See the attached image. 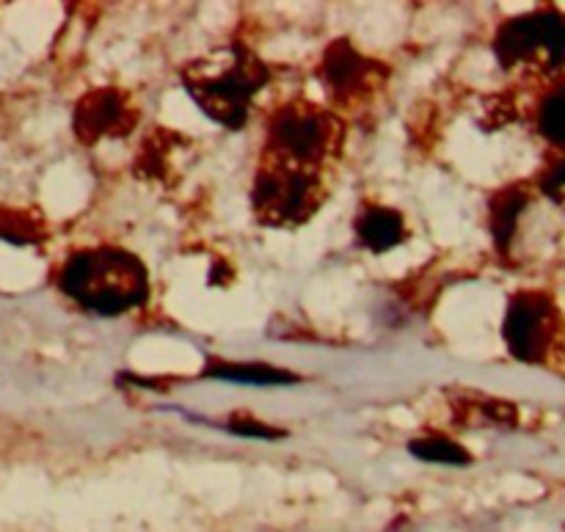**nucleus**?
I'll return each instance as SVG.
<instances>
[{
	"label": "nucleus",
	"mask_w": 565,
	"mask_h": 532,
	"mask_svg": "<svg viewBox=\"0 0 565 532\" xmlns=\"http://www.w3.org/2000/svg\"><path fill=\"white\" fill-rule=\"evenodd\" d=\"M58 287L77 307L103 318L149 301L147 265L119 246L77 248L58 268Z\"/></svg>",
	"instance_id": "nucleus-1"
},
{
	"label": "nucleus",
	"mask_w": 565,
	"mask_h": 532,
	"mask_svg": "<svg viewBox=\"0 0 565 532\" xmlns=\"http://www.w3.org/2000/svg\"><path fill=\"white\" fill-rule=\"evenodd\" d=\"M270 81V70L246 44L207 55L182 70V86L207 119L241 130L248 121L254 94Z\"/></svg>",
	"instance_id": "nucleus-2"
},
{
	"label": "nucleus",
	"mask_w": 565,
	"mask_h": 532,
	"mask_svg": "<svg viewBox=\"0 0 565 532\" xmlns=\"http://www.w3.org/2000/svg\"><path fill=\"white\" fill-rule=\"evenodd\" d=\"M342 141H345V125L340 116L309 99H290L279 105L268 119L263 155L307 169H320L326 160L340 155Z\"/></svg>",
	"instance_id": "nucleus-3"
},
{
	"label": "nucleus",
	"mask_w": 565,
	"mask_h": 532,
	"mask_svg": "<svg viewBox=\"0 0 565 532\" xmlns=\"http://www.w3.org/2000/svg\"><path fill=\"white\" fill-rule=\"evenodd\" d=\"M326 196L320 169L287 163L263 155L252 185L254 219L265 226H303L320 210Z\"/></svg>",
	"instance_id": "nucleus-4"
},
{
	"label": "nucleus",
	"mask_w": 565,
	"mask_h": 532,
	"mask_svg": "<svg viewBox=\"0 0 565 532\" xmlns=\"http://www.w3.org/2000/svg\"><path fill=\"white\" fill-rule=\"evenodd\" d=\"M494 53L502 66L544 64L550 70L565 64V14L533 11L505 22L494 39Z\"/></svg>",
	"instance_id": "nucleus-5"
},
{
	"label": "nucleus",
	"mask_w": 565,
	"mask_h": 532,
	"mask_svg": "<svg viewBox=\"0 0 565 532\" xmlns=\"http://www.w3.org/2000/svg\"><path fill=\"white\" fill-rule=\"evenodd\" d=\"M502 337L519 362H546L557 337V309L544 292H516L508 304Z\"/></svg>",
	"instance_id": "nucleus-6"
},
{
	"label": "nucleus",
	"mask_w": 565,
	"mask_h": 532,
	"mask_svg": "<svg viewBox=\"0 0 565 532\" xmlns=\"http://www.w3.org/2000/svg\"><path fill=\"white\" fill-rule=\"evenodd\" d=\"M318 72L323 86L329 88L331 99L340 105H348V108L373 97V92H379V86L390 75V70L384 64L359 53L351 39H337V42H331L326 47Z\"/></svg>",
	"instance_id": "nucleus-7"
},
{
	"label": "nucleus",
	"mask_w": 565,
	"mask_h": 532,
	"mask_svg": "<svg viewBox=\"0 0 565 532\" xmlns=\"http://www.w3.org/2000/svg\"><path fill=\"white\" fill-rule=\"evenodd\" d=\"M138 125V108L121 88H92L83 94L72 110V130L77 141L94 147L99 141L127 138Z\"/></svg>",
	"instance_id": "nucleus-8"
},
{
	"label": "nucleus",
	"mask_w": 565,
	"mask_h": 532,
	"mask_svg": "<svg viewBox=\"0 0 565 532\" xmlns=\"http://www.w3.org/2000/svg\"><path fill=\"white\" fill-rule=\"evenodd\" d=\"M353 230H356L359 246L375 254L392 252L401 243H406L408 237V226L401 210L384 208V204H370V208H364L359 213Z\"/></svg>",
	"instance_id": "nucleus-9"
},
{
	"label": "nucleus",
	"mask_w": 565,
	"mask_h": 532,
	"mask_svg": "<svg viewBox=\"0 0 565 532\" xmlns=\"http://www.w3.org/2000/svg\"><path fill=\"white\" fill-rule=\"evenodd\" d=\"M202 375L210 381L246 386H292L301 381V375L285 368H274L265 362H230V359H207Z\"/></svg>",
	"instance_id": "nucleus-10"
},
{
	"label": "nucleus",
	"mask_w": 565,
	"mask_h": 532,
	"mask_svg": "<svg viewBox=\"0 0 565 532\" xmlns=\"http://www.w3.org/2000/svg\"><path fill=\"white\" fill-rule=\"evenodd\" d=\"M527 208V193L522 188H505V191L497 193L491 199L489 208V221H491V235H494L500 252H505L508 243H511L513 232H516L519 213Z\"/></svg>",
	"instance_id": "nucleus-11"
},
{
	"label": "nucleus",
	"mask_w": 565,
	"mask_h": 532,
	"mask_svg": "<svg viewBox=\"0 0 565 532\" xmlns=\"http://www.w3.org/2000/svg\"><path fill=\"white\" fill-rule=\"evenodd\" d=\"M408 453L425 464H445V467H467L472 456L463 445L447 439V436H423V439L408 441Z\"/></svg>",
	"instance_id": "nucleus-12"
},
{
	"label": "nucleus",
	"mask_w": 565,
	"mask_h": 532,
	"mask_svg": "<svg viewBox=\"0 0 565 532\" xmlns=\"http://www.w3.org/2000/svg\"><path fill=\"white\" fill-rule=\"evenodd\" d=\"M0 241L11 246H39L44 243V224L28 210H0Z\"/></svg>",
	"instance_id": "nucleus-13"
},
{
	"label": "nucleus",
	"mask_w": 565,
	"mask_h": 532,
	"mask_svg": "<svg viewBox=\"0 0 565 532\" xmlns=\"http://www.w3.org/2000/svg\"><path fill=\"white\" fill-rule=\"evenodd\" d=\"M539 127L552 143L565 147V86L555 88L539 108Z\"/></svg>",
	"instance_id": "nucleus-14"
},
{
	"label": "nucleus",
	"mask_w": 565,
	"mask_h": 532,
	"mask_svg": "<svg viewBox=\"0 0 565 532\" xmlns=\"http://www.w3.org/2000/svg\"><path fill=\"white\" fill-rule=\"evenodd\" d=\"M226 430L235 436H243V439H259V441L285 439V430L274 428V425L263 423V419L248 417V414H232V417L226 419Z\"/></svg>",
	"instance_id": "nucleus-15"
},
{
	"label": "nucleus",
	"mask_w": 565,
	"mask_h": 532,
	"mask_svg": "<svg viewBox=\"0 0 565 532\" xmlns=\"http://www.w3.org/2000/svg\"><path fill=\"white\" fill-rule=\"evenodd\" d=\"M541 191H544L552 202L565 208V158L546 171L544 180H541Z\"/></svg>",
	"instance_id": "nucleus-16"
}]
</instances>
